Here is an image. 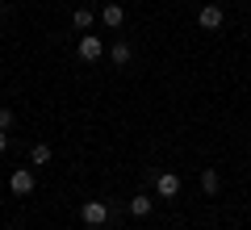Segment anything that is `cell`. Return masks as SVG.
Wrapping results in <instances>:
<instances>
[{"label": "cell", "mask_w": 251, "mask_h": 230, "mask_svg": "<svg viewBox=\"0 0 251 230\" xmlns=\"http://www.w3.org/2000/svg\"><path fill=\"white\" fill-rule=\"evenodd\" d=\"M38 188V176L29 168H17V172H9V193L13 197H29Z\"/></svg>", "instance_id": "6da1fadb"}, {"label": "cell", "mask_w": 251, "mask_h": 230, "mask_svg": "<svg viewBox=\"0 0 251 230\" xmlns=\"http://www.w3.org/2000/svg\"><path fill=\"white\" fill-rule=\"evenodd\" d=\"M197 26H201V29H209V34H214V29H222V26H226L222 4H205V9L197 13Z\"/></svg>", "instance_id": "7a4b0ae2"}, {"label": "cell", "mask_w": 251, "mask_h": 230, "mask_svg": "<svg viewBox=\"0 0 251 230\" xmlns=\"http://www.w3.org/2000/svg\"><path fill=\"white\" fill-rule=\"evenodd\" d=\"M75 54H80L84 63H97L100 54H105V42H100L97 34H84V38H80V46H75Z\"/></svg>", "instance_id": "3957f363"}, {"label": "cell", "mask_w": 251, "mask_h": 230, "mask_svg": "<svg viewBox=\"0 0 251 230\" xmlns=\"http://www.w3.org/2000/svg\"><path fill=\"white\" fill-rule=\"evenodd\" d=\"M155 193H159L163 201L180 197V176H176V172H159V176H155Z\"/></svg>", "instance_id": "277c9868"}, {"label": "cell", "mask_w": 251, "mask_h": 230, "mask_svg": "<svg viewBox=\"0 0 251 230\" xmlns=\"http://www.w3.org/2000/svg\"><path fill=\"white\" fill-rule=\"evenodd\" d=\"M80 218L88 222V226H105V222H109V205H105V201H84Z\"/></svg>", "instance_id": "5b68a950"}, {"label": "cell", "mask_w": 251, "mask_h": 230, "mask_svg": "<svg viewBox=\"0 0 251 230\" xmlns=\"http://www.w3.org/2000/svg\"><path fill=\"white\" fill-rule=\"evenodd\" d=\"M100 21H105V29H122V26H126V9L109 0L105 9H100Z\"/></svg>", "instance_id": "8992f818"}, {"label": "cell", "mask_w": 251, "mask_h": 230, "mask_svg": "<svg viewBox=\"0 0 251 230\" xmlns=\"http://www.w3.org/2000/svg\"><path fill=\"white\" fill-rule=\"evenodd\" d=\"M130 59H134V46L130 42H113L109 46V63H113V67H126Z\"/></svg>", "instance_id": "52a82bcc"}, {"label": "cell", "mask_w": 251, "mask_h": 230, "mask_svg": "<svg viewBox=\"0 0 251 230\" xmlns=\"http://www.w3.org/2000/svg\"><path fill=\"white\" fill-rule=\"evenodd\" d=\"M50 159H54V151L46 147V142H34V147H29V163H34V168H46Z\"/></svg>", "instance_id": "ba28073f"}, {"label": "cell", "mask_w": 251, "mask_h": 230, "mask_svg": "<svg viewBox=\"0 0 251 230\" xmlns=\"http://www.w3.org/2000/svg\"><path fill=\"white\" fill-rule=\"evenodd\" d=\"M151 197L147 193H138V197H130V205H126V209H130V218H147V213H151Z\"/></svg>", "instance_id": "9c48e42d"}, {"label": "cell", "mask_w": 251, "mask_h": 230, "mask_svg": "<svg viewBox=\"0 0 251 230\" xmlns=\"http://www.w3.org/2000/svg\"><path fill=\"white\" fill-rule=\"evenodd\" d=\"M201 188H205V193H209V197H214V193H218V188H222V176H218V172H214V168H201Z\"/></svg>", "instance_id": "30bf717a"}, {"label": "cell", "mask_w": 251, "mask_h": 230, "mask_svg": "<svg viewBox=\"0 0 251 230\" xmlns=\"http://www.w3.org/2000/svg\"><path fill=\"white\" fill-rule=\"evenodd\" d=\"M72 26L80 29V34H88V29H92V9H75L72 13Z\"/></svg>", "instance_id": "8fae6325"}, {"label": "cell", "mask_w": 251, "mask_h": 230, "mask_svg": "<svg viewBox=\"0 0 251 230\" xmlns=\"http://www.w3.org/2000/svg\"><path fill=\"white\" fill-rule=\"evenodd\" d=\"M13 122H17V117H13V109L0 105V130H13Z\"/></svg>", "instance_id": "7c38bea8"}, {"label": "cell", "mask_w": 251, "mask_h": 230, "mask_svg": "<svg viewBox=\"0 0 251 230\" xmlns=\"http://www.w3.org/2000/svg\"><path fill=\"white\" fill-rule=\"evenodd\" d=\"M9 151V130H0V155Z\"/></svg>", "instance_id": "4fadbf2b"}, {"label": "cell", "mask_w": 251, "mask_h": 230, "mask_svg": "<svg viewBox=\"0 0 251 230\" xmlns=\"http://www.w3.org/2000/svg\"><path fill=\"white\" fill-rule=\"evenodd\" d=\"M84 230H100V226H88V222H84Z\"/></svg>", "instance_id": "5bb4252c"}]
</instances>
